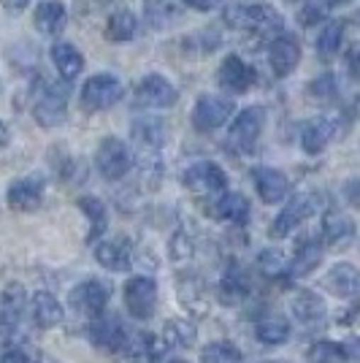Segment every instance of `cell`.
Instances as JSON below:
<instances>
[{"label": "cell", "mask_w": 360, "mask_h": 363, "mask_svg": "<svg viewBox=\"0 0 360 363\" xmlns=\"http://www.w3.org/2000/svg\"><path fill=\"white\" fill-rule=\"evenodd\" d=\"M320 209V196L317 193H296L285 203V209L276 214V220L271 223V236L274 239H285L290 236L296 228H300L312 214H317Z\"/></svg>", "instance_id": "1"}, {"label": "cell", "mask_w": 360, "mask_h": 363, "mask_svg": "<svg viewBox=\"0 0 360 363\" xmlns=\"http://www.w3.org/2000/svg\"><path fill=\"white\" fill-rule=\"evenodd\" d=\"M95 166L101 171V177L108 182L122 179L130 166H133V152L130 147L117 136H106L101 138L98 150H95Z\"/></svg>", "instance_id": "2"}, {"label": "cell", "mask_w": 360, "mask_h": 363, "mask_svg": "<svg viewBox=\"0 0 360 363\" xmlns=\"http://www.w3.org/2000/svg\"><path fill=\"white\" fill-rule=\"evenodd\" d=\"M122 95H125V84H122L120 76L95 74L81 87V104L87 111H106V108L117 106Z\"/></svg>", "instance_id": "3"}, {"label": "cell", "mask_w": 360, "mask_h": 363, "mask_svg": "<svg viewBox=\"0 0 360 363\" xmlns=\"http://www.w3.org/2000/svg\"><path fill=\"white\" fill-rule=\"evenodd\" d=\"M130 138H133L138 157L147 168L157 166L160 150L165 147V125L154 117H138L130 128Z\"/></svg>", "instance_id": "4"}, {"label": "cell", "mask_w": 360, "mask_h": 363, "mask_svg": "<svg viewBox=\"0 0 360 363\" xmlns=\"http://www.w3.org/2000/svg\"><path fill=\"white\" fill-rule=\"evenodd\" d=\"M33 117L41 128H60L68 120V90L60 84H46L33 104Z\"/></svg>", "instance_id": "5"}, {"label": "cell", "mask_w": 360, "mask_h": 363, "mask_svg": "<svg viewBox=\"0 0 360 363\" xmlns=\"http://www.w3.org/2000/svg\"><path fill=\"white\" fill-rule=\"evenodd\" d=\"M236 114V104L225 98V95H201L196 108H193V125L198 130L209 133L223 128L225 122H230V117Z\"/></svg>", "instance_id": "6"}, {"label": "cell", "mask_w": 360, "mask_h": 363, "mask_svg": "<svg viewBox=\"0 0 360 363\" xmlns=\"http://www.w3.org/2000/svg\"><path fill=\"white\" fill-rule=\"evenodd\" d=\"M125 306L135 320H150L157 309V285L152 277H133L125 285Z\"/></svg>", "instance_id": "7"}, {"label": "cell", "mask_w": 360, "mask_h": 363, "mask_svg": "<svg viewBox=\"0 0 360 363\" xmlns=\"http://www.w3.org/2000/svg\"><path fill=\"white\" fill-rule=\"evenodd\" d=\"M179 101V92L176 87L160 74L144 76L138 84H135V104L144 108H171Z\"/></svg>", "instance_id": "8"}, {"label": "cell", "mask_w": 360, "mask_h": 363, "mask_svg": "<svg viewBox=\"0 0 360 363\" xmlns=\"http://www.w3.org/2000/svg\"><path fill=\"white\" fill-rule=\"evenodd\" d=\"M263 125H266V111L260 106H247L241 108L239 114L230 122V130H227V138L233 147L239 150H252L260 133H263Z\"/></svg>", "instance_id": "9"}, {"label": "cell", "mask_w": 360, "mask_h": 363, "mask_svg": "<svg viewBox=\"0 0 360 363\" xmlns=\"http://www.w3.org/2000/svg\"><path fill=\"white\" fill-rule=\"evenodd\" d=\"M181 182L187 190L193 193H225L227 187V174L217 163H209V160H198L193 166L181 174Z\"/></svg>", "instance_id": "10"}, {"label": "cell", "mask_w": 360, "mask_h": 363, "mask_svg": "<svg viewBox=\"0 0 360 363\" xmlns=\"http://www.w3.org/2000/svg\"><path fill=\"white\" fill-rule=\"evenodd\" d=\"M108 285L101 282V279H87V282H81V285H76L71 290V306H74V312H79L81 318H101L106 309V303H108Z\"/></svg>", "instance_id": "11"}, {"label": "cell", "mask_w": 360, "mask_h": 363, "mask_svg": "<svg viewBox=\"0 0 360 363\" xmlns=\"http://www.w3.org/2000/svg\"><path fill=\"white\" fill-rule=\"evenodd\" d=\"M130 328L117 318H95V323L90 325V339L95 347L106 350V352H125Z\"/></svg>", "instance_id": "12"}, {"label": "cell", "mask_w": 360, "mask_h": 363, "mask_svg": "<svg viewBox=\"0 0 360 363\" xmlns=\"http://www.w3.org/2000/svg\"><path fill=\"white\" fill-rule=\"evenodd\" d=\"M300 62V44L296 41V35H290V33H282V35H276L269 46V65L274 76H279V79H285L290 76L296 68H298Z\"/></svg>", "instance_id": "13"}, {"label": "cell", "mask_w": 360, "mask_h": 363, "mask_svg": "<svg viewBox=\"0 0 360 363\" xmlns=\"http://www.w3.org/2000/svg\"><path fill=\"white\" fill-rule=\"evenodd\" d=\"M339 133H342L339 120H336L333 114H322V117H317V120L303 125L300 147H303L306 155H320V152H325V147H328Z\"/></svg>", "instance_id": "14"}, {"label": "cell", "mask_w": 360, "mask_h": 363, "mask_svg": "<svg viewBox=\"0 0 360 363\" xmlns=\"http://www.w3.org/2000/svg\"><path fill=\"white\" fill-rule=\"evenodd\" d=\"M6 201L14 212H35L44 201V182L38 177H22L14 179L6 190Z\"/></svg>", "instance_id": "15"}, {"label": "cell", "mask_w": 360, "mask_h": 363, "mask_svg": "<svg viewBox=\"0 0 360 363\" xmlns=\"http://www.w3.org/2000/svg\"><path fill=\"white\" fill-rule=\"evenodd\" d=\"M252 182H255V190L263 203H279L290 193V179H287L279 168H271V166L252 168Z\"/></svg>", "instance_id": "16"}, {"label": "cell", "mask_w": 360, "mask_h": 363, "mask_svg": "<svg viewBox=\"0 0 360 363\" xmlns=\"http://www.w3.org/2000/svg\"><path fill=\"white\" fill-rule=\"evenodd\" d=\"M271 19L269 6L260 3H233L225 9V22L236 30H252V28H266Z\"/></svg>", "instance_id": "17"}, {"label": "cell", "mask_w": 360, "mask_h": 363, "mask_svg": "<svg viewBox=\"0 0 360 363\" xmlns=\"http://www.w3.org/2000/svg\"><path fill=\"white\" fill-rule=\"evenodd\" d=\"M217 79H220L223 90L247 92L252 87V82H255V71L241 60L239 55H227L225 60H223V65H220V71H217Z\"/></svg>", "instance_id": "18"}, {"label": "cell", "mask_w": 360, "mask_h": 363, "mask_svg": "<svg viewBox=\"0 0 360 363\" xmlns=\"http://www.w3.org/2000/svg\"><path fill=\"white\" fill-rule=\"evenodd\" d=\"M130 257H133V250L128 239H103L95 244V260L108 272H128Z\"/></svg>", "instance_id": "19"}, {"label": "cell", "mask_w": 360, "mask_h": 363, "mask_svg": "<svg viewBox=\"0 0 360 363\" xmlns=\"http://www.w3.org/2000/svg\"><path fill=\"white\" fill-rule=\"evenodd\" d=\"M33 25L41 35H60L68 25V9L62 6L60 0H41L35 6V16Z\"/></svg>", "instance_id": "20"}, {"label": "cell", "mask_w": 360, "mask_h": 363, "mask_svg": "<svg viewBox=\"0 0 360 363\" xmlns=\"http://www.w3.org/2000/svg\"><path fill=\"white\" fill-rule=\"evenodd\" d=\"M322 242L330 247H347L355 239V220L344 212H325L322 217Z\"/></svg>", "instance_id": "21"}, {"label": "cell", "mask_w": 360, "mask_h": 363, "mask_svg": "<svg viewBox=\"0 0 360 363\" xmlns=\"http://www.w3.org/2000/svg\"><path fill=\"white\" fill-rule=\"evenodd\" d=\"M30 315L38 328H55L62 323V306L49 290H38L30 298Z\"/></svg>", "instance_id": "22"}, {"label": "cell", "mask_w": 360, "mask_h": 363, "mask_svg": "<svg viewBox=\"0 0 360 363\" xmlns=\"http://www.w3.org/2000/svg\"><path fill=\"white\" fill-rule=\"evenodd\" d=\"M290 312L300 323H320L325 318L328 306H325V298L312 293V290H296L293 298H290Z\"/></svg>", "instance_id": "23"}, {"label": "cell", "mask_w": 360, "mask_h": 363, "mask_svg": "<svg viewBox=\"0 0 360 363\" xmlns=\"http://www.w3.org/2000/svg\"><path fill=\"white\" fill-rule=\"evenodd\" d=\"M52 62H55L57 74L65 82H74L76 76L84 71V55L74 44H68V41H60V44L52 46Z\"/></svg>", "instance_id": "24"}, {"label": "cell", "mask_w": 360, "mask_h": 363, "mask_svg": "<svg viewBox=\"0 0 360 363\" xmlns=\"http://www.w3.org/2000/svg\"><path fill=\"white\" fill-rule=\"evenodd\" d=\"M325 285H328L339 298H355V296H358V290H360L358 269H355L352 263H336V266L328 272Z\"/></svg>", "instance_id": "25"}, {"label": "cell", "mask_w": 360, "mask_h": 363, "mask_svg": "<svg viewBox=\"0 0 360 363\" xmlns=\"http://www.w3.org/2000/svg\"><path fill=\"white\" fill-rule=\"evenodd\" d=\"M163 352V342L152 333L130 331L128 345H125V355H130L135 363H154Z\"/></svg>", "instance_id": "26"}, {"label": "cell", "mask_w": 360, "mask_h": 363, "mask_svg": "<svg viewBox=\"0 0 360 363\" xmlns=\"http://www.w3.org/2000/svg\"><path fill=\"white\" fill-rule=\"evenodd\" d=\"M249 290H252V282H249L247 272L241 266H227L223 279H220V296H223V301L239 303L249 296Z\"/></svg>", "instance_id": "27"}, {"label": "cell", "mask_w": 360, "mask_h": 363, "mask_svg": "<svg viewBox=\"0 0 360 363\" xmlns=\"http://www.w3.org/2000/svg\"><path fill=\"white\" fill-rule=\"evenodd\" d=\"M138 30V19L130 9H117L114 14L106 19V38L114 44H128L135 38Z\"/></svg>", "instance_id": "28"}, {"label": "cell", "mask_w": 360, "mask_h": 363, "mask_svg": "<svg viewBox=\"0 0 360 363\" xmlns=\"http://www.w3.org/2000/svg\"><path fill=\"white\" fill-rule=\"evenodd\" d=\"M198 339V328L196 323L184 318H174L165 323L163 328V347H174V350H187L193 347Z\"/></svg>", "instance_id": "29"}, {"label": "cell", "mask_w": 360, "mask_h": 363, "mask_svg": "<svg viewBox=\"0 0 360 363\" xmlns=\"http://www.w3.org/2000/svg\"><path fill=\"white\" fill-rule=\"evenodd\" d=\"M214 214L220 220L230 223V225H247V220H249V201L241 193H225L214 203Z\"/></svg>", "instance_id": "30"}, {"label": "cell", "mask_w": 360, "mask_h": 363, "mask_svg": "<svg viewBox=\"0 0 360 363\" xmlns=\"http://www.w3.org/2000/svg\"><path fill=\"white\" fill-rule=\"evenodd\" d=\"M320 260H322V247L317 242H303L298 247L296 257L287 263V274H290L293 279H300V277L315 272L317 266H320Z\"/></svg>", "instance_id": "31"}, {"label": "cell", "mask_w": 360, "mask_h": 363, "mask_svg": "<svg viewBox=\"0 0 360 363\" xmlns=\"http://www.w3.org/2000/svg\"><path fill=\"white\" fill-rule=\"evenodd\" d=\"M342 41H344V22H339V19L325 22V28L317 33V55L322 60H333L339 55V49H342Z\"/></svg>", "instance_id": "32"}, {"label": "cell", "mask_w": 360, "mask_h": 363, "mask_svg": "<svg viewBox=\"0 0 360 363\" xmlns=\"http://www.w3.org/2000/svg\"><path fill=\"white\" fill-rule=\"evenodd\" d=\"M25 288L22 285H9L0 293V325H14L19 315L25 312Z\"/></svg>", "instance_id": "33"}, {"label": "cell", "mask_w": 360, "mask_h": 363, "mask_svg": "<svg viewBox=\"0 0 360 363\" xmlns=\"http://www.w3.org/2000/svg\"><path fill=\"white\" fill-rule=\"evenodd\" d=\"M79 209L90 220V242H98V236H103L106 228H108V212H106L103 201L95 196H81Z\"/></svg>", "instance_id": "34"}, {"label": "cell", "mask_w": 360, "mask_h": 363, "mask_svg": "<svg viewBox=\"0 0 360 363\" xmlns=\"http://www.w3.org/2000/svg\"><path fill=\"white\" fill-rule=\"evenodd\" d=\"M257 339L263 342V345H285L287 339H290V320L282 318V315H269V318H263L257 323Z\"/></svg>", "instance_id": "35"}, {"label": "cell", "mask_w": 360, "mask_h": 363, "mask_svg": "<svg viewBox=\"0 0 360 363\" xmlns=\"http://www.w3.org/2000/svg\"><path fill=\"white\" fill-rule=\"evenodd\" d=\"M176 16L174 3L168 0H144V19L152 30H163L165 25H171Z\"/></svg>", "instance_id": "36"}, {"label": "cell", "mask_w": 360, "mask_h": 363, "mask_svg": "<svg viewBox=\"0 0 360 363\" xmlns=\"http://www.w3.org/2000/svg\"><path fill=\"white\" fill-rule=\"evenodd\" d=\"M203 363H244L239 347H233L230 342H211L209 347H203L201 352Z\"/></svg>", "instance_id": "37"}, {"label": "cell", "mask_w": 360, "mask_h": 363, "mask_svg": "<svg viewBox=\"0 0 360 363\" xmlns=\"http://www.w3.org/2000/svg\"><path fill=\"white\" fill-rule=\"evenodd\" d=\"M347 361L344 347L336 342H317L309 347V363H342Z\"/></svg>", "instance_id": "38"}, {"label": "cell", "mask_w": 360, "mask_h": 363, "mask_svg": "<svg viewBox=\"0 0 360 363\" xmlns=\"http://www.w3.org/2000/svg\"><path fill=\"white\" fill-rule=\"evenodd\" d=\"M287 260L279 250H263L260 255H257V269L266 274V277H282L287 274Z\"/></svg>", "instance_id": "39"}, {"label": "cell", "mask_w": 360, "mask_h": 363, "mask_svg": "<svg viewBox=\"0 0 360 363\" xmlns=\"http://www.w3.org/2000/svg\"><path fill=\"white\" fill-rule=\"evenodd\" d=\"M309 95L315 98V101H333L336 95H339V82H336V76L333 74H320L315 82H309Z\"/></svg>", "instance_id": "40"}, {"label": "cell", "mask_w": 360, "mask_h": 363, "mask_svg": "<svg viewBox=\"0 0 360 363\" xmlns=\"http://www.w3.org/2000/svg\"><path fill=\"white\" fill-rule=\"evenodd\" d=\"M328 16V0H306L300 9V22L303 25H317Z\"/></svg>", "instance_id": "41"}, {"label": "cell", "mask_w": 360, "mask_h": 363, "mask_svg": "<svg viewBox=\"0 0 360 363\" xmlns=\"http://www.w3.org/2000/svg\"><path fill=\"white\" fill-rule=\"evenodd\" d=\"M0 363H33V358L25 352V350L11 347V350H6V352L0 355Z\"/></svg>", "instance_id": "42"}, {"label": "cell", "mask_w": 360, "mask_h": 363, "mask_svg": "<svg viewBox=\"0 0 360 363\" xmlns=\"http://www.w3.org/2000/svg\"><path fill=\"white\" fill-rule=\"evenodd\" d=\"M190 9H196V11H211V9H217L223 0H184Z\"/></svg>", "instance_id": "43"}, {"label": "cell", "mask_w": 360, "mask_h": 363, "mask_svg": "<svg viewBox=\"0 0 360 363\" xmlns=\"http://www.w3.org/2000/svg\"><path fill=\"white\" fill-rule=\"evenodd\" d=\"M3 6H6V11L19 14V11H25V9L30 6V0H3Z\"/></svg>", "instance_id": "44"}, {"label": "cell", "mask_w": 360, "mask_h": 363, "mask_svg": "<svg viewBox=\"0 0 360 363\" xmlns=\"http://www.w3.org/2000/svg\"><path fill=\"white\" fill-rule=\"evenodd\" d=\"M9 138H11V133H9V128H6V122L0 120V147H6V144H9Z\"/></svg>", "instance_id": "45"}, {"label": "cell", "mask_w": 360, "mask_h": 363, "mask_svg": "<svg viewBox=\"0 0 360 363\" xmlns=\"http://www.w3.org/2000/svg\"><path fill=\"white\" fill-rule=\"evenodd\" d=\"M330 3H339V6H347V3H352V0H330Z\"/></svg>", "instance_id": "46"}, {"label": "cell", "mask_w": 360, "mask_h": 363, "mask_svg": "<svg viewBox=\"0 0 360 363\" xmlns=\"http://www.w3.org/2000/svg\"><path fill=\"white\" fill-rule=\"evenodd\" d=\"M171 363H187V361H171Z\"/></svg>", "instance_id": "47"}, {"label": "cell", "mask_w": 360, "mask_h": 363, "mask_svg": "<svg viewBox=\"0 0 360 363\" xmlns=\"http://www.w3.org/2000/svg\"><path fill=\"white\" fill-rule=\"evenodd\" d=\"M263 363H274V361H263Z\"/></svg>", "instance_id": "48"}]
</instances>
